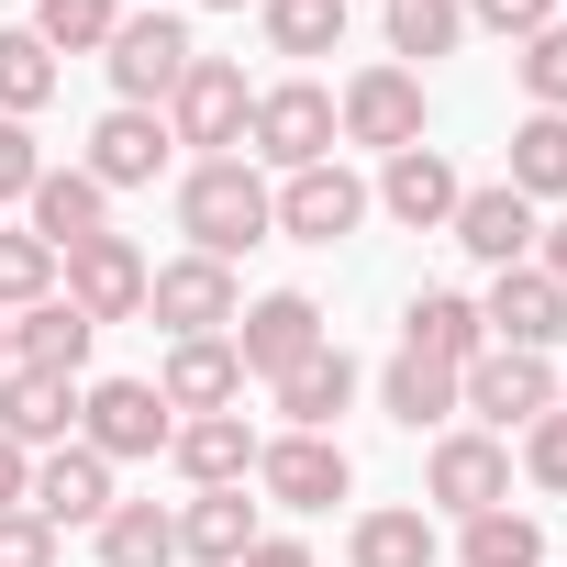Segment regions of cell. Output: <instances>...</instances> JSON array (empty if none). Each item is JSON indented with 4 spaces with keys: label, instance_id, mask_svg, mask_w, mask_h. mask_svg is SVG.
Wrapping results in <instances>:
<instances>
[{
    "label": "cell",
    "instance_id": "6da1fadb",
    "mask_svg": "<svg viewBox=\"0 0 567 567\" xmlns=\"http://www.w3.org/2000/svg\"><path fill=\"white\" fill-rule=\"evenodd\" d=\"M178 234H189V256H245V245H267L278 234V189L256 178V156H200L189 178H178Z\"/></svg>",
    "mask_w": 567,
    "mask_h": 567
},
{
    "label": "cell",
    "instance_id": "7a4b0ae2",
    "mask_svg": "<svg viewBox=\"0 0 567 567\" xmlns=\"http://www.w3.org/2000/svg\"><path fill=\"white\" fill-rule=\"evenodd\" d=\"M189 23L178 12H123L112 23V45H101V68H112V90H123V112H167V90L189 79Z\"/></svg>",
    "mask_w": 567,
    "mask_h": 567
},
{
    "label": "cell",
    "instance_id": "3957f363",
    "mask_svg": "<svg viewBox=\"0 0 567 567\" xmlns=\"http://www.w3.org/2000/svg\"><path fill=\"white\" fill-rule=\"evenodd\" d=\"M245 123H256V90L234 56H189V79L167 90V145H200V156H245Z\"/></svg>",
    "mask_w": 567,
    "mask_h": 567
},
{
    "label": "cell",
    "instance_id": "277c9868",
    "mask_svg": "<svg viewBox=\"0 0 567 567\" xmlns=\"http://www.w3.org/2000/svg\"><path fill=\"white\" fill-rule=\"evenodd\" d=\"M245 156H256V167H278V178L323 167V156H334V90H312V79H278V90H256Z\"/></svg>",
    "mask_w": 567,
    "mask_h": 567
},
{
    "label": "cell",
    "instance_id": "5b68a950",
    "mask_svg": "<svg viewBox=\"0 0 567 567\" xmlns=\"http://www.w3.org/2000/svg\"><path fill=\"white\" fill-rule=\"evenodd\" d=\"M456 412H478V434L545 423V412H556V368H545V357H512V346H489V357H467V368H456Z\"/></svg>",
    "mask_w": 567,
    "mask_h": 567
},
{
    "label": "cell",
    "instance_id": "8992f818",
    "mask_svg": "<svg viewBox=\"0 0 567 567\" xmlns=\"http://www.w3.org/2000/svg\"><path fill=\"white\" fill-rule=\"evenodd\" d=\"M145 312L167 323V346H189V334H234L245 290H234V267H223V256H167V267L145 278Z\"/></svg>",
    "mask_w": 567,
    "mask_h": 567
},
{
    "label": "cell",
    "instance_id": "52a82bcc",
    "mask_svg": "<svg viewBox=\"0 0 567 567\" xmlns=\"http://www.w3.org/2000/svg\"><path fill=\"white\" fill-rule=\"evenodd\" d=\"M334 334H323V301L312 290H267V301H245L234 312V357H245V379H290L301 357H323Z\"/></svg>",
    "mask_w": 567,
    "mask_h": 567
},
{
    "label": "cell",
    "instance_id": "ba28073f",
    "mask_svg": "<svg viewBox=\"0 0 567 567\" xmlns=\"http://www.w3.org/2000/svg\"><path fill=\"white\" fill-rule=\"evenodd\" d=\"M167 434H178V412L156 401V379H101L90 401H79V445L90 456H167Z\"/></svg>",
    "mask_w": 567,
    "mask_h": 567
},
{
    "label": "cell",
    "instance_id": "9c48e42d",
    "mask_svg": "<svg viewBox=\"0 0 567 567\" xmlns=\"http://www.w3.org/2000/svg\"><path fill=\"white\" fill-rule=\"evenodd\" d=\"M256 489H267L278 512H334V501L357 489V456H346L334 434H278V445H256Z\"/></svg>",
    "mask_w": 567,
    "mask_h": 567
},
{
    "label": "cell",
    "instance_id": "30bf717a",
    "mask_svg": "<svg viewBox=\"0 0 567 567\" xmlns=\"http://www.w3.org/2000/svg\"><path fill=\"white\" fill-rule=\"evenodd\" d=\"M334 134H346V145H379V156L423 145V79H412V68H357L346 101H334Z\"/></svg>",
    "mask_w": 567,
    "mask_h": 567
},
{
    "label": "cell",
    "instance_id": "8fae6325",
    "mask_svg": "<svg viewBox=\"0 0 567 567\" xmlns=\"http://www.w3.org/2000/svg\"><path fill=\"white\" fill-rule=\"evenodd\" d=\"M56 278H68L56 301H79L90 323H134V312H145V278H156V267H145L123 234H90V245H68V256H56Z\"/></svg>",
    "mask_w": 567,
    "mask_h": 567
},
{
    "label": "cell",
    "instance_id": "7c38bea8",
    "mask_svg": "<svg viewBox=\"0 0 567 567\" xmlns=\"http://www.w3.org/2000/svg\"><path fill=\"white\" fill-rule=\"evenodd\" d=\"M478 323H489V346H512V357H556V346H567V290H556L545 267H501L489 301H478Z\"/></svg>",
    "mask_w": 567,
    "mask_h": 567
},
{
    "label": "cell",
    "instance_id": "4fadbf2b",
    "mask_svg": "<svg viewBox=\"0 0 567 567\" xmlns=\"http://www.w3.org/2000/svg\"><path fill=\"white\" fill-rule=\"evenodd\" d=\"M357 223H368V178L346 156H323V167H301L290 189H278V234L290 245H346Z\"/></svg>",
    "mask_w": 567,
    "mask_h": 567
},
{
    "label": "cell",
    "instance_id": "5bb4252c",
    "mask_svg": "<svg viewBox=\"0 0 567 567\" xmlns=\"http://www.w3.org/2000/svg\"><path fill=\"white\" fill-rule=\"evenodd\" d=\"M423 501H445L456 523L501 512V501H512V445H501V434H445L434 467H423Z\"/></svg>",
    "mask_w": 567,
    "mask_h": 567
},
{
    "label": "cell",
    "instance_id": "9a60e30c",
    "mask_svg": "<svg viewBox=\"0 0 567 567\" xmlns=\"http://www.w3.org/2000/svg\"><path fill=\"white\" fill-rule=\"evenodd\" d=\"M368 200H379L390 223H412V234H445V223H456V200H467V178H456L434 145H401V156L379 167V189H368Z\"/></svg>",
    "mask_w": 567,
    "mask_h": 567
},
{
    "label": "cell",
    "instance_id": "2e32d148",
    "mask_svg": "<svg viewBox=\"0 0 567 567\" xmlns=\"http://www.w3.org/2000/svg\"><path fill=\"white\" fill-rule=\"evenodd\" d=\"M167 156H178V145H167V112H123V101H112V112L90 123V156H79V167H90L101 189H145Z\"/></svg>",
    "mask_w": 567,
    "mask_h": 567
},
{
    "label": "cell",
    "instance_id": "e0dca14e",
    "mask_svg": "<svg viewBox=\"0 0 567 567\" xmlns=\"http://www.w3.org/2000/svg\"><path fill=\"white\" fill-rule=\"evenodd\" d=\"M445 234H456V245H467L489 278H501V267H534V200H523L512 178H501V189H467Z\"/></svg>",
    "mask_w": 567,
    "mask_h": 567
},
{
    "label": "cell",
    "instance_id": "ac0fdd59",
    "mask_svg": "<svg viewBox=\"0 0 567 567\" xmlns=\"http://www.w3.org/2000/svg\"><path fill=\"white\" fill-rule=\"evenodd\" d=\"M167 456H178L189 489H245V478H256V423H245V412H189V423L167 434Z\"/></svg>",
    "mask_w": 567,
    "mask_h": 567
},
{
    "label": "cell",
    "instance_id": "d6986e66",
    "mask_svg": "<svg viewBox=\"0 0 567 567\" xmlns=\"http://www.w3.org/2000/svg\"><path fill=\"white\" fill-rule=\"evenodd\" d=\"M156 401H167V412H234V401H245V357H234V334H189V346H167Z\"/></svg>",
    "mask_w": 567,
    "mask_h": 567
},
{
    "label": "cell",
    "instance_id": "ffe728a7",
    "mask_svg": "<svg viewBox=\"0 0 567 567\" xmlns=\"http://www.w3.org/2000/svg\"><path fill=\"white\" fill-rule=\"evenodd\" d=\"M45 534H68V523H101L112 512V456H90V445H56L45 467H34V501H23Z\"/></svg>",
    "mask_w": 567,
    "mask_h": 567
},
{
    "label": "cell",
    "instance_id": "44dd1931",
    "mask_svg": "<svg viewBox=\"0 0 567 567\" xmlns=\"http://www.w3.org/2000/svg\"><path fill=\"white\" fill-rule=\"evenodd\" d=\"M23 212H34V234H45L56 256H68V245H90V234H112V189H101L90 167H45Z\"/></svg>",
    "mask_w": 567,
    "mask_h": 567
},
{
    "label": "cell",
    "instance_id": "7402d4cb",
    "mask_svg": "<svg viewBox=\"0 0 567 567\" xmlns=\"http://www.w3.org/2000/svg\"><path fill=\"white\" fill-rule=\"evenodd\" d=\"M90 346H101V323H90L79 301H34V312H12V368L79 379V368H90Z\"/></svg>",
    "mask_w": 567,
    "mask_h": 567
},
{
    "label": "cell",
    "instance_id": "603a6c76",
    "mask_svg": "<svg viewBox=\"0 0 567 567\" xmlns=\"http://www.w3.org/2000/svg\"><path fill=\"white\" fill-rule=\"evenodd\" d=\"M68 423H79V379L0 368V434H12V445H68Z\"/></svg>",
    "mask_w": 567,
    "mask_h": 567
},
{
    "label": "cell",
    "instance_id": "cb8c5ba5",
    "mask_svg": "<svg viewBox=\"0 0 567 567\" xmlns=\"http://www.w3.org/2000/svg\"><path fill=\"white\" fill-rule=\"evenodd\" d=\"M267 390H278V423H290V434H334V412L357 401V357L323 346V357H301L290 379H267Z\"/></svg>",
    "mask_w": 567,
    "mask_h": 567
},
{
    "label": "cell",
    "instance_id": "d4e9b609",
    "mask_svg": "<svg viewBox=\"0 0 567 567\" xmlns=\"http://www.w3.org/2000/svg\"><path fill=\"white\" fill-rule=\"evenodd\" d=\"M401 346L434 357V368H467V357H489V323H478L467 290H423V301L401 312Z\"/></svg>",
    "mask_w": 567,
    "mask_h": 567
},
{
    "label": "cell",
    "instance_id": "484cf974",
    "mask_svg": "<svg viewBox=\"0 0 567 567\" xmlns=\"http://www.w3.org/2000/svg\"><path fill=\"white\" fill-rule=\"evenodd\" d=\"M245 545H256V501H245V489H200V501L178 512V556H200V567H245Z\"/></svg>",
    "mask_w": 567,
    "mask_h": 567
},
{
    "label": "cell",
    "instance_id": "4316f807",
    "mask_svg": "<svg viewBox=\"0 0 567 567\" xmlns=\"http://www.w3.org/2000/svg\"><path fill=\"white\" fill-rule=\"evenodd\" d=\"M90 534H101V567H167L178 556V512H156V501H112Z\"/></svg>",
    "mask_w": 567,
    "mask_h": 567
},
{
    "label": "cell",
    "instance_id": "83f0119b",
    "mask_svg": "<svg viewBox=\"0 0 567 567\" xmlns=\"http://www.w3.org/2000/svg\"><path fill=\"white\" fill-rule=\"evenodd\" d=\"M379 401H390V423H412V434H423V423H456V368H434V357L401 346L390 379H379Z\"/></svg>",
    "mask_w": 567,
    "mask_h": 567
},
{
    "label": "cell",
    "instance_id": "f1b7e54d",
    "mask_svg": "<svg viewBox=\"0 0 567 567\" xmlns=\"http://www.w3.org/2000/svg\"><path fill=\"white\" fill-rule=\"evenodd\" d=\"M512 189L523 200H567V112H534L512 134Z\"/></svg>",
    "mask_w": 567,
    "mask_h": 567
},
{
    "label": "cell",
    "instance_id": "f546056e",
    "mask_svg": "<svg viewBox=\"0 0 567 567\" xmlns=\"http://www.w3.org/2000/svg\"><path fill=\"white\" fill-rule=\"evenodd\" d=\"M346 567H434V523L423 512H368L346 534Z\"/></svg>",
    "mask_w": 567,
    "mask_h": 567
},
{
    "label": "cell",
    "instance_id": "4dcf8cb0",
    "mask_svg": "<svg viewBox=\"0 0 567 567\" xmlns=\"http://www.w3.org/2000/svg\"><path fill=\"white\" fill-rule=\"evenodd\" d=\"M123 23V0H34V45L45 56H101Z\"/></svg>",
    "mask_w": 567,
    "mask_h": 567
},
{
    "label": "cell",
    "instance_id": "1f68e13d",
    "mask_svg": "<svg viewBox=\"0 0 567 567\" xmlns=\"http://www.w3.org/2000/svg\"><path fill=\"white\" fill-rule=\"evenodd\" d=\"M45 101H56V56L34 45V23H12V34H0V112L34 123Z\"/></svg>",
    "mask_w": 567,
    "mask_h": 567
},
{
    "label": "cell",
    "instance_id": "d6a6232c",
    "mask_svg": "<svg viewBox=\"0 0 567 567\" xmlns=\"http://www.w3.org/2000/svg\"><path fill=\"white\" fill-rule=\"evenodd\" d=\"M456 34H467L456 0H390V68H401V56L434 68V56H456Z\"/></svg>",
    "mask_w": 567,
    "mask_h": 567
},
{
    "label": "cell",
    "instance_id": "836d02e7",
    "mask_svg": "<svg viewBox=\"0 0 567 567\" xmlns=\"http://www.w3.org/2000/svg\"><path fill=\"white\" fill-rule=\"evenodd\" d=\"M267 45L278 56H334L346 45V0H267Z\"/></svg>",
    "mask_w": 567,
    "mask_h": 567
},
{
    "label": "cell",
    "instance_id": "e575fe53",
    "mask_svg": "<svg viewBox=\"0 0 567 567\" xmlns=\"http://www.w3.org/2000/svg\"><path fill=\"white\" fill-rule=\"evenodd\" d=\"M467 567H545V523L512 512V501L478 512V523H467Z\"/></svg>",
    "mask_w": 567,
    "mask_h": 567
},
{
    "label": "cell",
    "instance_id": "d590c367",
    "mask_svg": "<svg viewBox=\"0 0 567 567\" xmlns=\"http://www.w3.org/2000/svg\"><path fill=\"white\" fill-rule=\"evenodd\" d=\"M56 301V245L45 234H0V312H34Z\"/></svg>",
    "mask_w": 567,
    "mask_h": 567
},
{
    "label": "cell",
    "instance_id": "8d00e7d4",
    "mask_svg": "<svg viewBox=\"0 0 567 567\" xmlns=\"http://www.w3.org/2000/svg\"><path fill=\"white\" fill-rule=\"evenodd\" d=\"M523 90H534V112H567V23H545V34H523Z\"/></svg>",
    "mask_w": 567,
    "mask_h": 567
},
{
    "label": "cell",
    "instance_id": "74e56055",
    "mask_svg": "<svg viewBox=\"0 0 567 567\" xmlns=\"http://www.w3.org/2000/svg\"><path fill=\"white\" fill-rule=\"evenodd\" d=\"M523 467H534V489H556V501H567V412L523 423Z\"/></svg>",
    "mask_w": 567,
    "mask_h": 567
},
{
    "label": "cell",
    "instance_id": "f35d334b",
    "mask_svg": "<svg viewBox=\"0 0 567 567\" xmlns=\"http://www.w3.org/2000/svg\"><path fill=\"white\" fill-rule=\"evenodd\" d=\"M456 12H467L478 34H512V45H523V34H545V23H556V0H456Z\"/></svg>",
    "mask_w": 567,
    "mask_h": 567
},
{
    "label": "cell",
    "instance_id": "ab89813d",
    "mask_svg": "<svg viewBox=\"0 0 567 567\" xmlns=\"http://www.w3.org/2000/svg\"><path fill=\"white\" fill-rule=\"evenodd\" d=\"M34 178H45V156H34V123H12V112H0V200H34Z\"/></svg>",
    "mask_w": 567,
    "mask_h": 567
},
{
    "label": "cell",
    "instance_id": "60d3db41",
    "mask_svg": "<svg viewBox=\"0 0 567 567\" xmlns=\"http://www.w3.org/2000/svg\"><path fill=\"white\" fill-rule=\"evenodd\" d=\"M0 567H56V534L34 512H0Z\"/></svg>",
    "mask_w": 567,
    "mask_h": 567
},
{
    "label": "cell",
    "instance_id": "b9f144b4",
    "mask_svg": "<svg viewBox=\"0 0 567 567\" xmlns=\"http://www.w3.org/2000/svg\"><path fill=\"white\" fill-rule=\"evenodd\" d=\"M23 501H34V456L0 434V512H23Z\"/></svg>",
    "mask_w": 567,
    "mask_h": 567
},
{
    "label": "cell",
    "instance_id": "7bdbcfd3",
    "mask_svg": "<svg viewBox=\"0 0 567 567\" xmlns=\"http://www.w3.org/2000/svg\"><path fill=\"white\" fill-rule=\"evenodd\" d=\"M245 567H312V545H290V534H256V545H245Z\"/></svg>",
    "mask_w": 567,
    "mask_h": 567
},
{
    "label": "cell",
    "instance_id": "ee69618b",
    "mask_svg": "<svg viewBox=\"0 0 567 567\" xmlns=\"http://www.w3.org/2000/svg\"><path fill=\"white\" fill-rule=\"evenodd\" d=\"M534 267H545L556 290H567V223H534Z\"/></svg>",
    "mask_w": 567,
    "mask_h": 567
},
{
    "label": "cell",
    "instance_id": "f6af8a7d",
    "mask_svg": "<svg viewBox=\"0 0 567 567\" xmlns=\"http://www.w3.org/2000/svg\"><path fill=\"white\" fill-rule=\"evenodd\" d=\"M0 368H12V312H0Z\"/></svg>",
    "mask_w": 567,
    "mask_h": 567
},
{
    "label": "cell",
    "instance_id": "bcb514c9",
    "mask_svg": "<svg viewBox=\"0 0 567 567\" xmlns=\"http://www.w3.org/2000/svg\"><path fill=\"white\" fill-rule=\"evenodd\" d=\"M212 12H245V0H212Z\"/></svg>",
    "mask_w": 567,
    "mask_h": 567
},
{
    "label": "cell",
    "instance_id": "7dc6e473",
    "mask_svg": "<svg viewBox=\"0 0 567 567\" xmlns=\"http://www.w3.org/2000/svg\"><path fill=\"white\" fill-rule=\"evenodd\" d=\"M556 412H567V390H556Z\"/></svg>",
    "mask_w": 567,
    "mask_h": 567
}]
</instances>
